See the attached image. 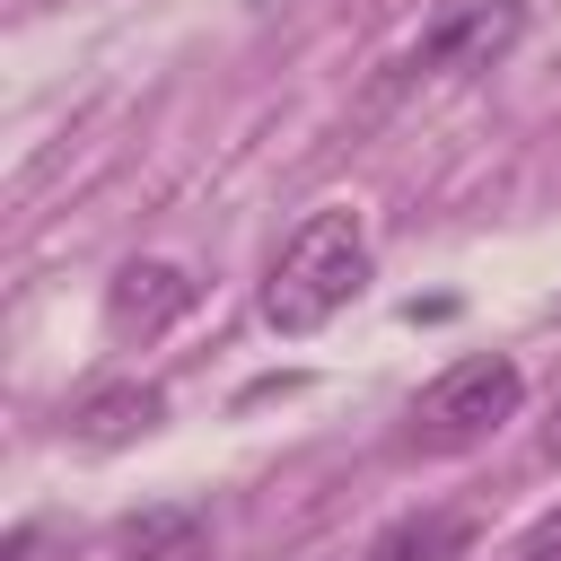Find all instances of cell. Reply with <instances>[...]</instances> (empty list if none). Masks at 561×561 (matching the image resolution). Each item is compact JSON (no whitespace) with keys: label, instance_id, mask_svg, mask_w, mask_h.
Instances as JSON below:
<instances>
[{"label":"cell","instance_id":"6","mask_svg":"<svg viewBox=\"0 0 561 561\" xmlns=\"http://www.w3.org/2000/svg\"><path fill=\"white\" fill-rule=\"evenodd\" d=\"M123 561H210V517L193 500H158L140 517H123Z\"/></svg>","mask_w":561,"mask_h":561},{"label":"cell","instance_id":"3","mask_svg":"<svg viewBox=\"0 0 561 561\" xmlns=\"http://www.w3.org/2000/svg\"><path fill=\"white\" fill-rule=\"evenodd\" d=\"M517 35H526V0H438L403 70H491Z\"/></svg>","mask_w":561,"mask_h":561},{"label":"cell","instance_id":"4","mask_svg":"<svg viewBox=\"0 0 561 561\" xmlns=\"http://www.w3.org/2000/svg\"><path fill=\"white\" fill-rule=\"evenodd\" d=\"M158 421H167V394L140 386V377H105V386H88V394L61 412V430H70L79 447H131V438H149Z\"/></svg>","mask_w":561,"mask_h":561},{"label":"cell","instance_id":"9","mask_svg":"<svg viewBox=\"0 0 561 561\" xmlns=\"http://www.w3.org/2000/svg\"><path fill=\"white\" fill-rule=\"evenodd\" d=\"M70 543L53 535V526H9V543H0V561H61Z\"/></svg>","mask_w":561,"mask_h":561},{"label":"cell","instance_id":"7","mask_svg":"<svg viewBox=\"0 0 561 561\" xmlns=\"http://www.w3.org/2000/svg\"><path fill=\"white\" fill-rule=\"evenodd\" d=\"M359 561H473V517H456V508H412V517H394Z\"/></svg>","mask_w":561,"mask_h":561},{"label":"cell","instance_id":"2","mask_svg":"<svg viewBox=\"0 0 561 561\" xmlns=\"http://www.w3.org/2000/svg\"><path fill=\"white\" fill-rule=\"evenodd\" d=\"M517 403H526L517 359H500V351L456 359L447 377H430V386L412 394V412H403V447H412V456H465V447H482L500 421H517Z\"/></svg>","mask_w":561,"mask_h":561},{"label":"cell","instance_id":"1","mask_svg":"<svg viewBox=\"0 0 561 561\" xmlns=\"http://www.w3.org/2000/svg\"><path fill=\"white\" fill-rule=\"evenodd\" d=\"M359 289H368V228H359V210H316V219L272 254V272H263V324L316 333V324H333Z\"/></svg>","mask_w":561,"mask_h":561},{"label":"cell","instance_id":"10","mask_svg":"<svg viewBox=\"0 0 561 561\" xmlns=\"http://www.w3.org/2000/svg\"><path fill=\"white\" fill-rule=\"evenodd\" d=\"M543 456L561 465V403H552V421H543Z\"/></svg>","mask_w":561,"mask_h":561},{"label":"cell","instance_id":"8","mask_svg":"<svg viewBox=\"0 0 561 561\" xmlns=\"http://www.w3.org/2000/svg\"><path fill=\"white\" fill-rule=\"evenodd\" d=\"M500 561H561V508H543V517H535V526H526Z\"/></svg>","mask_w":561,"mask_h":561},{"label":"cell","instance_id":"5","mask_svg":"<svg viewBox=\"0 0 561 561\" xmlns=\"http://www.w3.org/2000/svg\"><path fill=\"white\" fill-rule=\"evenodd\" d=\"M175 316H193V280L175 272V263H123L114 272V289H105V324L131 342H149V333H167Z\"/></svg>","mask_w":561,"mask_h":561}]
</instances>
